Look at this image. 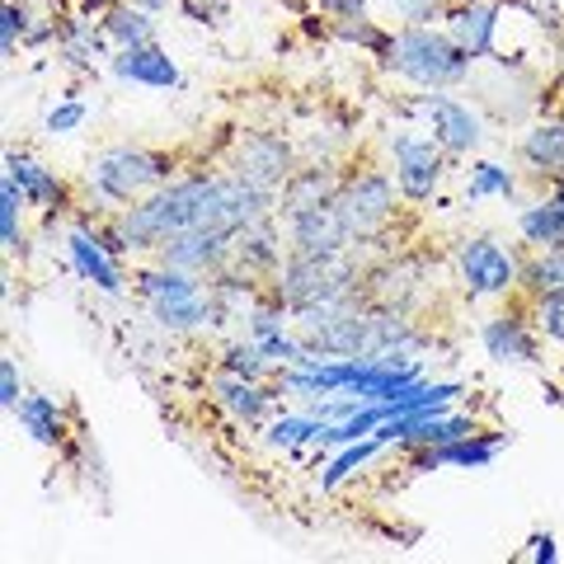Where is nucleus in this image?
<instances>
[{
    "instance_id": "1",
    "label": "nucleus",
    "mask_w": 564,
    "mask_h": 564,
    "mask_svg": "<svg viewBox=\"0 0 564 564\" xmlns=\"http://www.w3.org/2000/svg\"><path fill=\"white\" fill-rule=\"evenodd\" d=\"M381 57H386V66H391L395 76L423 85V90L456 85L470 70V57L447 39V33H433V29H423V24L395 33V39L386 43Z\"/></svg>"
},
{
    "instance_id": "2",
    "label": "nucleus",
    "mask_w": 564,
    "mask_h": 564,
    "mask_svg": "<svg viewBox=\"0 0 564 564\" xmlns=\"http://www.w3.org/2000/svg\"><path fill=\"white\" fill-rule=\"evenodd\" d=\"M137 292H141V302L151 306V315L165 329L217 325V302H212V292L198 288V273H184V269H170V263H165V269L141 273Z\"/></svg>"
},
{
    "instance_id": "3",
    "label": "nucleus",
    "mask_w": 564,
    "mask_h": 564,
    "mask_svg": "<svg viewBox=\"0 0 564 564\" xmlns=\"http://www.w3.org/2000/svg\"><path fill=\"white\" fill-rule=\"evenodd\" d=\"M174 161L161 151H132V147H118V151H104L99 161H90V188L109 203H137L155 193L170 180Z\"/></svg>"
},
{
    "instance_id": "4",
    "label": "nucleus",
    "mask_w": 564,
    "mask_h": 564,
    "mask_svg": "<svg viewBox=\"0 0 564 564\" xmlns=\"http://www.w3.org/2000/svg\"><path fill=\"white\" fill-rule=\"evenodd\" d=\"M348 282H352V269H348V259L334 250V254H296L288 269H282V302L296 306V311H306V306H334V302H344V292H348Z\"/></svg>"
},
{
    "instance_id": "5",
    "label": "nucleus",
    "mask_w": 564,
    "mask_h": 564,
    "mask_svg": "<svg viewBox=\"0 0 564 564\" xmlns=\"http://www.w3.org/2000/svg\"><path fill=\"white\" fill-rule=\"evenodd\" d=\"M462 282L470 288V296H499L508 292L518 282V263L513 254L503 250V245H494V240H466L462 245Z\"/></svg>"
},
{
    "instance_id": "6",
    "label": "nucleus",
    "mask_w": 564,
    "mask_h": 564,
    "mask_svg": "<svg viewBox=\"0 0 564 564\" xmlns=\"http://www.w3.org/2000/svg\"><path fill=\"white\" fill-rule=\"evenodd\" d=\"M391 151H395V184L404 198H414V203L433 198L437 180H443V147L423 137H395Z\"/></svg>"
},
{
    "instance_id": "7",
    "label": "nucleus",
    "mask_w": 564,
    "mask_h": 564,
    "mask_svg": "<svg viewBox=\"0 0 564 564\" xmlns=\"http://www.w3.org/2000/svg\"><path fill=\"white\" fill-rule=\"evenodd\" d=\"M334 207L344 212L352 236H372L377 226H386V217H391V207H395L391 180H381V174H358V180L334 198Z\"/></svg>"
},
{
    "instance_id": "8",
    "label": "nucleus",
    "mask_w": 564,
    "mask_h": 564,
    "mask_svg": "<svg viewBox=\"0 0 564 564\" xmlns=\"http://www.w3.org/2000/svg\"><path fill=\"white\" fill-rule=\"evenodd\" d=\"M419 113L429 118V128H433V141L443 151H475L485 141V132H480V118H475L466 104H456V99H447V95H423L419 99Z\"/></svg>"
},
{
    "instance_id": "9",
    "label": "nucleus",
    "mask_w": 564,
    "mask_h": 564,
    "mask_svg": "<svg viewBox=\"0 0 564 564\" xmlns=\"http://www.w3.org/2000/svg\"><path fill=\"white\" fill-rule=\"evenodd\" d=\"M288 221H292V245H296V254H334V250H344V245L352 240L344 212L334 207V203L292 212Z\"/></svg>"
},
{
    "instance_id": "10",
    "label": "nucleus",
    "mask_w": 564,
    "mask_h": 564,
    "mask_svg": "<svg viewBox=\"0 0 564 564\" xmlns=\"http://www.w3.org/2000/svg\"><path fill=\"white\" fill-rule=\"evenodd\" d=\"M66 250H70V263H76V273L85 278V282H95L99 292H109V296H118L122 292V273H118V254L104 245V236H95V231H70L66 236Z\"/></svg>"
},
{
    "instance_id": "11",
    "label": "nucleus",
    "mask_w": 564,
    "mask_h": 564,
    "mask_svg": "<svg viewBox=\"0 0 564 564\" xmlns=\"http://www.w3.org/2000/svg\"><path fill=\"white\" fill-rule=\"evenodd\" d=\"M226 254H231V240L226 236H212V231H184L161 245V259L170 269H184V273H207V269H221Z\"/></svg>"
},
{
    "instance_id": "12",
    "label": "nucleus",
    "mask_w": 564,
    "mask_h": 564,
    "mask_svg": "<svg viewBox=\"0 0 564 564\" xmlns=\"http://www.w3.org/2000/svg\"><path fill=\"white\" fill-rule=\"evenodd\" d=\"M236 174H240V180H250L254 188H269L273 193L282 180H288V147H282V137L259 132V137L245 141Z\"/></svg>"
},
{
    "instance_id": "13",
    "label": "nucleus",
    "mask_w": 564,
    "mask_h": 564,
    "mask_svg": "<svg viewBox=\"0 0 564 564\" xmlns=\"http://www.w3.org/2000/svg\"><path fill=\"white\" fill-rule=\"evenodd\" d=\"M118 80H132V85H151V90H170L180 85V66L170 62V52H161L155 43L147 47H122L113 57Z\"/></svg>"
},
{
    "instance_id": "14",
    "label": "nucleus",
    "mask_w": 564,
    "mask_h": 564,
    "mask_svg": "<svg viewBox=\"0 0 564 564\" xmlns=\"http://www.w3.org/2000/svg\"><path fill=\"white\" fill-rule=\"evenodd\" d=\"M494 29H499V6H462L456 14H447V39L466 52V57H485L494 47Z\"/></svg>"
},
{
    "instance_id": "15",
    "label": "nucleus",
    "mask_w": 564,
    "mask_h": 564,
    "mask_svg": "<svg viewBox=\"0 0 564 564\" xmlns=\"http://www.w3.org/2000/svg\"><path fill=\"white\" fill-rule=\"evenodd\" d=\"M480 339L494 362H536V339L527 334L518 315H494Z\"/></svg>"
},
{
    "instance_id": "16",
    "label": "nucleus",
    "mask_w": 564,
    "mask_h": 564,
    "mask_svg": "<svg viewBox=\"0 0 564 564\" xmlns=\"http://www.w3.org/2000/svg\"><path fill=\"white\" fill-rule=\"evenodd\" d=\"M6 174L20 184V193H24L33 207H62V180L52 170H43L39 161H29V155L10 151L6 155Z\"/></svg>"
},
{
    "instance_id": "17",
    "label": "nucleus",
    "mask_w": 564,
    "mask_h": 564,
    "mask_svg": "<svg viewBox=\"0 0 564 564\" xmlns=\"http://www.w3.org/2000/svg\"><path fill=\"white\" fill-rule=\"evenodd\" d=\"M522 161L545 180H564V122H541L522 137Z\"/></svg>"
},
{
    "instance_id": "18",
    "label": "nucleus",
    "mask_w": 564,
    "mask_h": 564,
    "mask_svg": "<svg viewBox=\"0 0 564 564\" xmlns=\"http://www.w3.org/2000/svg\"><path fill=\"white\" fill-rule=\"evenodd\" d=\"M503 437H456V443H443V447H429L419 456V466H489L494 456H499Z\"/></svg>"
},
{
    "instance_id": "19",
    "label": "nucleus",
    "mask_w": 564,
    "mask_h": 564,
    "mask_svg": "<svg viewBox=\"0 0 564 564\" xmlns=\"http://www.w3.org/2000/svg\"><path fill=\"white\" fill-rule=\"evenodd\" d=\"M217 395H221L226 410H231L236 419H245V423H259L263 414H269V404H273L269 391H259V381H250V377H231V372L217 381Z\"/></svg>"
},
{
    "instance_id": "20",
    "label": "nucleus",
    "mask_w": 564,
    "mask_h": 564,
    "mask_svg": "<svg viewBox=\"0 0 564 564\" xmlns=\"http://www.w3.org/2000/svg\"><path fill=\"white\" fill-rule=\"evenodd\" d=\"M14 419H20V429L43 447H52L62 437V414L47 395H24L20 404H14Z\"/></svg>"
},
{
    "instance_id": "21",
    "label": "nucleus",
    "mask_w": 564,
    "mask_h": 564,
    "mask_svg": "<svg viewBox=\"0 0 564 564\" xmlns=\"http://www.w3.org/2000/svg\"><path fill=\"white\" fill-rule=\"evenodd\" d=\"M522 236L541 245V250H564V207L551 198V203H536L522 212Z\"/></svg>"
},
{
    "instance_id": "22",
    "label": "nucleus",
    "mask_w": 564,
    "mask_h": 564,
    "mask_svg": "<svg viewBox=\"0 0 564 564\" xmlns=\"http://www.w3.org/2000/svg\"><path fill=\"white\" fill-rule=\"evenodd\" d=\"M104 39H109L118 52L122 47H147V43H155V29H151V20H147V10H113L109 20H104Z\"/></svg>"
},
{
    "instance_id": "23",
    "label": "nucleus",
    "mask_w": 564,
    "mask_h": 564,
    "mask_svg": "<svg viewBox=\"0 0 564 564\" xmlns=\"http://www.w3.org/2000/svg\"><path fill=\"white\" fill-rule=\"evenodd\" d=\"M236 240H240L236 245V259L245 263V269H273V263H278V240H273V231L263 221L245 226Z\"/></svg>"
},
{
    "instance_id": "24",
    "label": "nucleus",
    "mask_w": 564,
    "mask_h": 564,
    "mask_svg": "<svg viewBox=\"0 0 564 564\" xmlns=\"http://www.w3.org/2000/svg\"><path fill=\"white\" fill-rule=\"evenodd\" d=\"M329 193H334V180H329V174H325V170H306V174H296V180L288 184V198H282V203H288V217H292V212H306V207L334 203Z\"/></svg>"
},
{
    "instance_id": "25",
    "label": "nucleus",
    "mask_w": 564,
    "mask_h": 564,
    "mask_svg": "<svg viewBox=\"0 0 564 564\" xmlns=\"http://www.w3.org/2000/svg\"><path fill=\"white\" fill-rule=\"evenodd\" d=\"M329 423L321 414H288V419H278L273 429H269V443L273 447H296V443H321Z\"/></svg>"
},
{
    "instance_id": "26",
    "label": "nucleus",
    "mask_w": 564,
    "mask_h": 564,
    "mask_svg": "<svg viewBox=\"0 0 564 564\" xmlns=\"http://www.w3.org/2000/svg\"><path fill=\"white\" fill-rule=\"evenodd\" d=\"M20 203H29L20 184L6 174V184H0V240H6V250L14 254L24 245V226H20Z\"/></svg>"
},
{
    "instance_id": "27",
    "label": "nucleus",
    "mask_w": 564,
    "mask_h": 564,
    "mask_svg": "<svg viewBox=\"0 0 564 564\" xmlns=\"http://www.w3.org/2000/svg\"><path fill=\"white\" fill-rule=\"evenodd\" d=\"M527 288H532L536 296L564 292V250H545L541 259H532V269H527Z\"/></svg>"
},
{
    "instance_id": "28",
    "label": "nucleus",
    "mask_w": 564,
    "mask_h": 564,
    "mask_svg": "<svg viewBox=\"0 0 564 564\" xmlns=\"http://www.w3.org/2000/svg\"><path fill=\"white\" fill-rule=\"evenodd\" d=\"M386 443H381V437H358V443H348V452L339 456V462H334L329 470H325V489H334V485H339L344 480V475H352V470H358V466H367V462H372V456L381 452Z\"/></svg>"
},
{
    "instance_id": "29",
    "label": "nucleus",
    "mask_w": 564,
    "mask_h": 564,
    "mask_svg": "<svg viewBox=\"0 0 564 564\" xmlns=\"http://www.w3.org/2000/svg\"><path fill=\"white\" fill-rule=\"evenodd\" d=\"M489 193H513V174H508L503 165H494V161H480L470 170V184H466V198H489Z\"/></svg>"
},
{
    "instance_id": "30",
    "label": "nucleus",
    "mask_w": 564,
    "mask_h": 564,
    "mask_svg": "<svg viewBox=\"0 0 564 564\" xmlns=\"http://www.w3.org/2000/svg\"><path fill=\"white\" fill-rule=\"evenodd\" d=\"M269 352H263L259 344H236L231 352H226V358H221V367H226V372H231V377H250V381H259L263 372H269Z\"/></svg>"
},
{
    "instance_id": "31",
    "label": "nucleus",
    "mask_w": 564,
    "mask_h": 564,
    "mask_svg": "<svg viewBox=\"0 0 564 564\" xmlns=\"http://www.w3.org/2000/svg\"><path fill=\"white\" fill-rule=\"evenodd\" d=\"M24 29H29L24 6H14V0H6V14H0V47H6V57H14V47H20Z\"/></svg>"
},
{
    "instance_id": "32",
    "label": "nucleus",
    "mask_w": 564,
    "mask_h": 564,
    "mask_svg": "<svg viewBox=\"0 0 564 564\" xmlns=\"http://www.w3.org/2000/svg\"><path fill=\"white\" fill-rule=\"evenodd\" d=\"M80 122H85V104H80V99H66V104H57V109H47L43 128H47L52 137H66V132H76Z\"/></svg>"
},
{
    "instance_id": "33",
    "label": "nucleus",
    "mask_w": 564,
    "mask_h": 564,
    "mask_svg": "<svg viewBox=\"0 0 564 564\" xmlns=\"http://www.w3.org/2000/svg\"><path fill=\"white\" fill-rule=\"evenodd\" d=\"M536 321H541V329L551 334V339H560V344H564V292L541 296V306H536Z\"/></svg>"
},
{
    "instance_id": "34",
    "label": "nucleus",
    "mask_w": 564,
    "mask_h": 564,
    "mask_svg": "<svg viewBox=\"0 0 564 564\" xmlns=\"http://www.w3.org/2000/svg\"><path fill=\"white\" fill-rule=\"evenodd\" d=\"M24 400V391H20V367H14V358H6L0 362V404L14 414V404Z\"/></svg>"
},
{
    "instance_id": "35",
    "label": "nucleus",
    "mask_w": 564,
    "mask_h": 564,
    "mask_svg": "<svg viewBox=\"0 0 564 564\" xmlns=\"http://www.w3.org/2000/svg\"><path fill=\"white\" fill-rule=\"evenodd\" d=\"M527 560L551 564V560H555V536H532V551H527Z\"/></svg>"
},
{
    "instance_id": "36",
    "label": "nucleus",
    "mask_w": 564,
    "mask_h": 564,
    "mask_svg": "<svg viewBox=\"0 0 564 564\" xmlns=\"http://www.w3.org/2000/svg\"><path fill=\"white\" fill-rule=\"evenodd\" d=\"M321 6H325L329 14H339V20H358L362 0H321Z\"/></svg>"
},
{
    "instance_id": "37",
    "label": "nucleus",
    "mask_w": 564,
    "mask_h": 564,
    "mask_svg": "<svg viewBox=\"0 0 564 564\" xmlns=\"http://www.w3.org/2000/svg\"><path fill=\"white\" fill-rule=\"evenodd\" d=\"M400 10L410 14V20H429V0H400Z\"/></svg>"
},
{
    "instance_id": "38",
    "label": "nucleus",
    "mask_w": 564,
    "mask_h": 564,
    "mask_svg": "<svg viewBox=\"0 0 564 564\" xmlns=\"http://www.w3.org/2000/svg\"><path fill=\"white\" fill-rule=\"evenodd\" d=\"M165 6H170V0H137V10H147V14L151 10H165Z\"/></svg>"
},
{
    "instance_id": "39",
    "label": "nucleus",
    "mask_w": 564,
    "mask_h": 564,
    "mask_svg": "<svg viewBox=\"0 0 564 564\" xmlns=\"http://www.w3.org/2000/svg\"><path fill=\"white\" fill-rule=\"evenodd\" d=\"M555 203H560V207H564V180H560V184H555Z\"/></svg>"
},
{
    "instance_id": "40",
    "label": "nucleus",
    "mask_w": 564,
    "mask_h": 564,
    "mask_svg": "<svg viewBox=\"0 0 564 564\" xmlns=\"http://www.w3.org/2000/svg\"><path fill=\"white\" fill-rule=\"evenodd\" d=\"M85 6H90V10H95V6H109V0H85Z\"/></svg>"
}]
</instances>
